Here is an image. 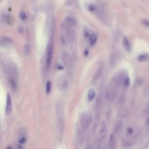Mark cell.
Instances as JSON below:
<instances>
[{"label":"cell","mask_w":149,"mask_h":149,"mask_svg":"<svg viewBox=\"0 0 149 149\" xmlns=\"http://www.w3.org/2000/svg\"><path fill=\"white\" fill-rule=\"evenodd\" d=\"M57 126L59 134L60 136L63 134L64 128V106L62 102H59L56 104V107Z\"/></svg>","instance_id":"1"},{"label":"cell","mask_w":149,"mask_h":149,"mask_svg":"<svg viewBox=\"0 0 149 149\" xmlns=\"http://www.w3.org/2000/svg\"><path fill=\"white\" fill-rule=\"evenodd\" d=\"M92 115L87 112L82 113L80 115V125L84 130V132L87 131L92 122Z\"/></svg>","instance_id":"2"},{"label":"cell","mask_w":149,"mask_h":149,"mask_svg":"<svg viewBox=\"0 0 149 149\" xmlns=\"http://www.w3.org/2000/svg\"><path fill=\"white\" fill-rule=\"evenodd\" d=\"M53 52V45L52 42H50L48 45L46 50V67L47 69L49 70L51 67L52 60Z\"/></svg>","instance_id":"3"},{"label":"cell","mask_w":149,"mask_h":149,"mask_svg":"<svg viewBox=\"0 0 149 149\" xmlns=\"http://www.w3.org/2000/svg\"><path fill=\"white\" fill-rule=\"evenodd\" d=\"M84 131L81 127L79 125L77 128L76 132V143L78 145H80L82 144L84 140Z\"/></svg>","instance_id":"4"},{"label":"cell","mask_w":149,"mask_h":149,"mask_svg":"<svg viewBox=\"0 0 149 149\" xmlns=\"http://www.w3.org/2000/svg\"><path fill=\"white\" fill-rule=\"evenodd\" d=\"M14 44V41L12 38L8 37H3L0 39V45L4 47L11 46Z\"/></svg>","instance_id":"5"},{"label":"cell","mask_w":149,"mask_h":149,"mask_svg":"<svg viewBox=\"0 0 149 149\" xmlns=\"http://www.w3.org/2000/svg\"><path fill=\"white\" fill-rule=\"evenodd\" d=\"M115 91L113 87H108L106 90L105 94L106 100L110 102H113L115 97Z\"/></svg>","instance_id":"6"},{"label":"cell","mask_w":149,"mask_h":149,"mask_svg":"<svg viewBox=\"0 0 149 149\" xmlns=\"http://www.w3.org/2000/svg\"><path fill=\"white\" fill-rule=\"evenodd\" d=\"M107 134V128L106 122H102L101 126L100 131V137H99V142L103 143L106 140V136Z\"/></svg>","instance_id":"7"},{"label":"cell","mask_w":149,"mask_h":149,"mask_svg":"<svg viewBox=\"0 0 149 149\" xmlns=\"http://www.w3.org/2000/svg\"><path fill=\"white\" fill-rule=\"evenodd\" d=\"M103 70H104V66L103 65H101L98 67V68L95 71L94 74L93 75V77L92 79V82L94 83L98 80V78H99L100 76H101L102 73L103 71Z\"/></svg>","instance_id":"8"},{"label":"cell","mask_w":149,"mask_h":149,"mask_svg":"<svg viewBox=\"0 0 149 149\" xmlns=\"http://www.w3.org/2000/svg\"><path fill=\"white\" fill-rule=\"evenodd\" d=\"M11 96L9 93H7V102H6V114L8 115L10 114L11 110Z\"/></svg>","instance_id":"9"},{"label":"cell","mask_w":149,"mask_h":149,"mask_svg":"<svg viewBox=\"0 0 149 149\" xmlns=\"http://www.w3.org/2000/svg\"><path fill=\"white\" fill-rule=\"evenodd\" d=\"M58 86L61 89H65L67 87V80L64 76L60 77L58 80Z\"/></svg>","instance_id":"10"},{"label":"cell","mask_w":149,"mask_h":149,"mask_svg":"<svg viewBox=\"0 0 149 149\" xmlns=\"http://www.w3.org/2000/svg\"><path fill=\"white\" fill-rule=\"evenodd\" d=\"M123 126V122L122 121H118L115 124L113 132L114 134H118L122 130Z\"/></svg>","instance_id":"11"},{"label":"cell","mask_w":149,"mask_h":149,"mask_svg":"<svg viewBox=\"0 0 149 149\" xmlns=\"http://www.w3.org/2000/svg\"><path fill=\"white\" fill-rule=\"evenodd\" d=\"M122 42L124 48L126 51L129 52L131 50V45L128 38L126 37H124Z\"/></svg>","instance_id":"12"},{"label":"cell","mask_w":149,"mask_h":149,"mask_svg":"<svg viewBox=\"0 0 149 149\" xmlns=\"http://www.w3.org/2000/svg\"><path fill=\"white\" fill-rule=\"evenodd\" d=\"M115 144H116V140H115L114 135H111L110 136L109 143V148L111 149L114 148V146H115Z\"/></svg>","instance_id":"13"},{"label":"cell","mask_w":149,"mask_h":149,"mask_svg":"<svg viewBox=\"0 0 149 149\" xmlns=\"http://www.w3.org/2000/svg\"><path fill=\"white\" fill-rule=\"evenodd\" d=\"M95 95H96V93L94 89H90L87 93V97L89 100L92 101L95 98Z\"/></svg>","instance_id":"14"},{"label":"cell","mask_w":149,"mask_h":149,"mask_svg":"<svg viewBox=\"0 0 149 149\" xmlns=\"http://www.w3.org/2000/svg\"><path fill=\"white\" fill-rule=\"evenodd\" d=\"M130 80L129 76L128 75H125L124 78L122 85L124 86L125 87H127L130 85Z\"/></svg>","instance_id":"15"},{"label":"cell","mask_w":149,"mask_h":149,"mask_svg":"<svg viewBox=\"0 0 149 149\" xmlns=\"http://www.w3.org/2000/svg\"><path fill=\"white\" fill-rule=\"evenodd\" d=\"M97 40L96 35L95 34H92L89 36V42L91 45H94L96 43Z\"/></svg>","instance_id":"16"},{"label":"cell","mask_w":149,"mask_h":149,"mask_svg":"<svg viewBox=\"0 0 149 149\" xmlns=\"http://www.w3.org/2000/svg\"><path fill=\"white\" fill-rule=\"evenodd\" d=\"M2 18L3 19L4 22L6 23L7 24H11V22L12 21L11 17L9 15H4L2 17Z\"/></svg>","instance_id":"17"},{"label":"cell","mask_w":149,"mask_h":149,"mask_svg":"<svg viewBox=\"0 0 149 149\" xmlns=\"http://www.w3.org/2000/svg\"><path fill=\"white\" fill-rule=\"evenodd\" d=\"M148 58V55L147 54H145L141 55L138 56L137 60L139 62H144L147 60Z\"/></svg>","instance_id":"18"},{"label":"cell","mask_w":149,"mask_h":149,"mask_svg":"<svg viewBox=\"0 0 149 149\" xmlns=\"http://www.w3.org/2000/svg\"><path fill=\"white\" fill-rule=\"evenodd\" d=\"M51 88V82L48 80L46 82V87H45V93L47 95H48L50 92Z\"/></svg>","instance_id":"19"},{"label":"cell","mask_w":149,"mask_h":149,"mask_svg":"<svg viewBox=\"0 0 149 149\" xmlns=\"http://www.w3.org/2000/svg\"><path fill=\"white\" fill-rule=\"evenodd\" d=\"M24 52L26 55H29L30 53V48L29 45L26 44L24 46Z\"/></svg>","instance_id":"20"},{"label":"cell","mask_w":149,"mask_h":149,"mask_svg":"<svg viewBox=\"0 0 149 149\" xmlns=\"http://www.w3.org/2000/svg\"><path fill=\"white\" fill-rule=\"evenodd\" d=\"M18 142L21 144H25L26 142V136H21L20 137V138L18 140Z\"/></svg>","instance_id":"21"},{"label":"cell","mask_w":149,"mask_h":149,"mask_svg":"<svg viewBox=\"0 0 149 149\" xmlns=\"http://www.w3.org/2000/svg\"><path fill=\"white\" fill-rule=\"evenodd\" d=\"M18 33L20 34H22L24 33V29L21 26H19L18 27Z\"/></svg>","instance_id":"22"},{"label":"cell","mask_w":149,"mask_h":149,"mask_svg":"<svg viewBox=\"0 0 149 149\" xmlns=\"http://www.w3.org/2000/svg\"><path fill=\"white\" fill-rule=\"evenodd\" d=\"M19 17H20V19H22V20L26 18V13H25V12L24 11L21 12L20 14Z\"/></svg>","instance_id":"23"},{"label":"cell","mask_w":149,"mask_h":149,"mask_svg":"<svg viewBox=\"0 0 149 149\" xmlns=\"http://www.w3.org/2000/svg\"><path fill=\"white\" fill-rule=\"evenodd\" d=\"M96 9V7L94 5L91 4V5L89 6V11H95Z\"/></svg>","instance_id":"24"},{"label":"cell","mask_w":149,"mask_h":149,"mask_svg":"<svg viewBox=\"0 0 149 149\" xmlns=\"http://www.w3.org/2000/svg\"><path fill=\"white\" fill-rule=\"evenodd\" d=\"M84 36L86 37L89 36V32L87 28H85L84 29Z\"/></svg>","instance_id":"25"},{"label":"cell","mask_w":149,"mask_h":149,"mask_svg":"<svg viewBox=\"0 0 149 149\" xmlns=\"http://www.w3.org/2000/svg\"><path fill=\"white\" fill-rule=\"evenodd\" d=\"M57 69L61 70L63 69L64 67H63L62 65H60V64H58V65H57Z\"/></svg>","instance_id":"26"},{"label":"cell","mask_w":149,"mask_h":149,"mask_svg":"<svg viewBox=\"0 0 149 149\" xmlns=\"http://www.w3.org/2000/svg\"></svg>","instance_id":"27"}]
</instances>
